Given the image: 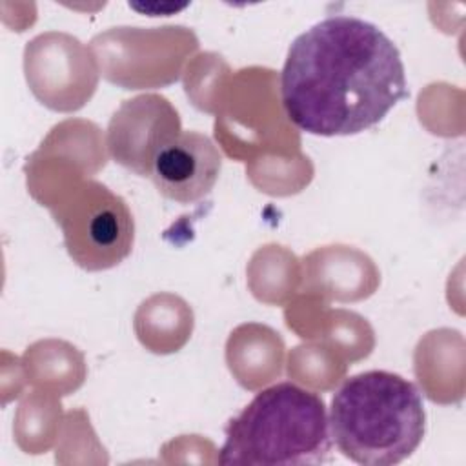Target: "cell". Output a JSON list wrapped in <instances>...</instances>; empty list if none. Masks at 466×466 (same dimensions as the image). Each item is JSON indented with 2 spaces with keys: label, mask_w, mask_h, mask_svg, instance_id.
<instances>
[{
  "label": "cell",
  "mask_w": 466,
  "mask_h": 466,
  "mask_svg": "<svg viewBox=\"0 0 466 466\" xmlns=\"http://www.w3.org/2000/svg\"><path fill=\"white\" fill-rule=\"evenodd\" d=\"M408 96L402 56L375 24L333 15L289 46L280 98L288 118L319 137H348L377 126Z\"/></svg>",
  "instance_id": "obj_1"
},
{
  "label": "cell",
  "mask_w": 466,
  "mask_h": 466,
  "mask_svg": "<svg viewBox=\"0 0 466 466\" xmlns=\"http://www.w3.org/2000/svg\"><path fill=\"white\" fill-rule=\"evenodd\" d=\"M329 431L339 451L364 466H391L422 442L426 411L417 386L386 370L346 379L329 406Z\"/></svg>",
  "instance_id": "obj_2"
},
{
  "label": "cell",
  "mask_w": 466,
  "mask_h": 466,
  "mask_svg": "<svg viewBox=\"0 0 466 466\" xmlns=\"http://www.w3.org/2000/svg\"><path fill=\"white\" fill-rule=\"evenodd\" d=\"M331 431L320 395L293 382L258 391L224 431L220 464L302 466L324 464L331 455Z\"/></svg>",
  "instance_id": "obj_3"
},
{
  "label": "cell",
  "mask_w": 466,
  "mask_h": 466,
  "mask_svg": "<svg viewBox=\"0 0 466 466\" xmlns=\"http://www.w3.org/2000/svg\"><path fill=\"white\" fill-rule=\"evenodd\" d=\"M71 258L98 271L120 264L133 248L135 222L127 204L96 180L80 182L67 200L51 209Z\"/></svg>",
  "instance_id": "obj_4"
},
{
  "label": "cell",
  "mask_w": 466,
  "mask_h": 466,
  "mask_svg": "<svg viewBox=\"0 0 466 466\" xmlns=\"http://www.w3.org/2000/svg\"><path fill=\"white\" fill-rule=\"evenodd\" d=\"M220 167L222 155L209 137L180 131L153 155L147 177L162 197L195 204L209 195Z\"/></svg>",
  "instance_id": "obj_5"
},
{
  "label": "cell",
  "mask_w": 466,
  "mask_h": 466,
  "mask_svg": "<svg viewBox=\"0 0 466 466\" xmlns=\"http://www.w3.org/2000/svg\"><path fill=\"white\" fill-rule=\"evenodd\" d=\"M180 131L178 115L166 98L138 96L111 118L109 151L116 162L147 177L153 155Z\"/></svg>",
  "instance_id": "obj_6"
}]
</instances>
